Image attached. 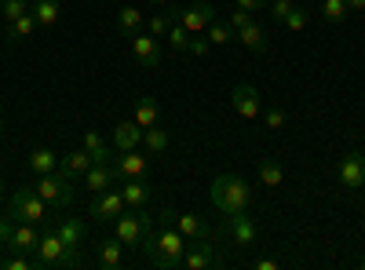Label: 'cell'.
Returning a JSON list of instances; mask_svg holds the SVG:
<instances>
[{"label": "cell", "instance_id": "obj_1", "mask_svg": "<svg viewBox=\"0 0 365 270\" xmlns=\"http://www.w3.org/2000/svg\"><path fill=\"white\" fill-rule=\"evenodd\" d=\"M139 249L146 252L150 263L161 266V270H179L182 266V256H187V237L175 230V212H172V208H161V227L150 230Z\"/></svg>", "mask_w": 365, "mask_h": 270}, {"label": "cell", "instance_id": "obj_2", "mask_svg": "<svg viewBox=\"0 0 365 270\" xmlns=\"http://www.w3.org/2000/svg\"><path fill=\"white\" fill-rule=\"evenodd\" d=\"M208 197H212V204H216L223 216L249 212L252 187H249L241 175H216V179H212V187H208Z\"/></svg>", "mask_w": 365, "mask_h": 270}, {"label": "cell", "instance_id": "obj_3", "mask_svg": "<svg viewBox=\"0 0 365 270\" xmlns=\"http://www.w3.org/2000/svg\"><path fill=\"white\" fill-rule=\"evenodd\" d=\"M8 212H11V219L15 223H44L48 219V201L37 194V187H19L15 194H11V201H8Z\"/></svg>", "mask_w": 365, "mask_h": 270}, {"label": "cell", "instance_id": "obj_4", "mask_svg": "<svg viewBox=\"0 0 365 270\" xmlns=\"http://www.w3.org/2000/svg\"><path fill=\"white\" fill-rule=\"evenodd\" d=\"M73 179L66 175V172H44V175H37V194L48 201V208L51 212H63V208H70L73 204Z\"/></svg>", "mask_w": 365, "mask_h": 270}, {"label": "cell", "instance_id": "obj_5", "mask_svg": "<svg viewBox=\"0 0 365 270\" xmlns=\"http://www.w3.org/2000/svg\"><path fill=\"white\" fill-rule=\"evenodd\" d=\"M150 230H154V216H150L146 208H132V216L120 212V216L113 219V234L125 242V249H139L143 237H146Z\"/></svg>", "mask_w": 365, "mask_h": 270}, {"label": "cell", "instance_id": "obj_6", "mask_svg": "<svg viewBox=\"0 0 365 270\" xmlns=\"http://www.w3.org/2000/svg\"><path fill=\"white\" fill-rule=\"evenodd\" d=\"M125 194L120 190H103V194H91V208H88V216L96 219V223H113L120 212H125Z\"/></svg>", "mask_w": 365, "mask_h": 270}, {"label": "cell", "instance_id": "obj_7", "mask_svg": "<svg viewBox=\"0 0 365 270\" xmlns=\"http://www.w3.org/2000/svg\"><path fill=\"white\" fill-rule=\"evenodd\" d=\"M132 55H135V63L143 66V70H158L161 66V44H158V37L154 33H139L132 37Z\"/></svg>", "mask_w": 365, "mask_h": 270}, {"label": "cell", "instance_id": "obj_8", "mask_svg": "<svg viewBox=\"0 0 365 270\" xmlns=\"http://www.w3.org/2000/svg\"><path fill=\"white\" fill-rule=\"evenodd\" d=\"M179 19H182V26H187L190 33H205V29L216 22V8H212L208 0H194V4L179 8Z\"/></svg>", "mask_w": 365, "mask_h": 270}, {"label": "cell", "instance_id": "obj_9", "mask_svg": "<svg viewBox=\"0 0 365 270\" xmlns=\"http://www.w3.org/2000/svg\"><path fill=\"white\" fill-rule=\"evenodd\" d=\"M230 106H234V113L241 117V121H256L259 117V92L252 84H237L230 92Z\"/></svg>", "mask_w": 365, "mask_h": 270}, {"label": "cell", "instance_id": "obj_10", "mask_svg": "<svg viewBox=\"0 0 365 270\" xmlns=\"http://www.w3.org/2000/svg\"><path fill=\"white\" fill-rule=\"evenodd\" d=\"M113 172H117L120 183H125V179H143L146 175V157L139 154V150H117Z\"/></svg>", "mask_w": 365, "mask_h": 270}, {"label": "cell", "instance_id": "obj_11", "mask_svg": "<svg viewBox=\"0 0 365 270\" xmlns=\"http://www.w3.org/2000/svg\"><path fill=\"white\" fill-rule=\"evenodd\" d=\"M340 183L347 190H361V183H365V154L361 150H351V154L340 161Z\"/></svg>", "mask_w": 365, "mask_h": 270}, {"label": "cell", "instance_id": "obj_12", "mask_svg": "<svg viewBox=\"0 0 365 270\" xmlns=\"http://www.w3.org/2000/svg\"><path fill=\"white\" fill-rule=\"evenodd\" d=\"M182 266H187V270H208V266H220V256L212 252V242H208V237H201V242L187 245Z\"/></svg>", "mask_w": 365, "mask_h": 270}, {"label": "cell", "instance_id": "obj_13", "mask_svg": "<svg viewBox=\"0 0 365 270\" xmlns=\"http://www.w3.org/2000/svg\"><path fill=\"white\" fill-rule=\"evenodd\" d=\"M11 252H26V256H34L37 245H41V234L34 223H15V230L8 234V242H4Z\"/></svg>", "mask_w": 365, "mask_h": 270}, {"label": "cell", "instance_id": "obj_14", "mask_svg": "<svg viewBox=\"0 0 365 270\" xmlns=\"http://www.w3.org/2000/svg\"><path fill=\"white\" fill-rule=\"evenodd\" d=\"M227 230H230V237L245 249V245H256V237H259V227H256V219L252 216H245V212H234V216H227Z\"/></svg>", "mask_w": 365, "mask_h": 270}, {"label": "cell", "instance_id": "obj_15", "mask_svg": "<svg viewBox=\"0 0 365 270\" xmlns=\"http://www.w3.org/2000/svg\"><path fill=\"white\" fill-rule=\"evenodd\" d=\"M81 183L91 190V194H103V190H110L113 183H117V172H113V161H106V165H91L88 172H84V179Z\"/></svg>", "mask_w": 365, "mask_h": 270}, {"label": "cell", "instance_id": "obj_16", "mask_svg": "<svg viewBox=\"0 0 365 270\" xmlns=\"http://www.w3.org/2000/svg\"><path fill=\"white\" fill-rule=\"evenodd\" d=\"M96 252H99V266L103 270H117L120 263H125V242L113 234V237H103V242L96 245Z\"/></svg>", "mask_w": 365, "mask_h": 270}, {"label": "cell", "instance_id": "obj_17", "mask_svg": "<svg viewBox=\"0 0 365 270\" xmlns=\"http://www.w3.org/2000/svg\"><path fill=\"white\" fill-rule=\"evenodd\" d=\"M91 165H96V161H91V154H88L84 146H81V150H70L66 157H58V172H66L70 179H84V172H88Z\"/></svg>", "mask_w": 365, "mask_h": 270}, {"label": "cell", "instance_id": "obj_18", "mask_svg": "<svg viewBox=\"0 0 365 270\" xmlns=\"http://www.w3.org/2000/svg\"><path fill=\"white\" fill-rule=\"evenodd\" d=\"M143 132H146V128H139L135 117H132V121H120V125L113 128V146H117V150H135V146L143 142Z\"/></svg>", "mask_w": 365, "mask_h": 270}, {"label": "cell", "instance_id": "obj_19", "mask_svg": "<svg viewBox=\"0 0 365 270\" xmlns=\"http://www.w3.org/2000/svg\"><path fill=\"white\" fill-rule=\"evenodd\" d=\"M234 37H237L241 44H245L249 51H256V55H263V51L270 48V44H267V33H263V26H259L256 19H252L249 26H241V29H234Z\"/></svg>", "mask_w": 365, "mask_h": 270}, {"label": "cell", "instance_id": "obj_20", "mask_svg": "<svg viewBox=\"0 0 365 270\" xmlns=\"http://www.w3.org/2000/svg\"><path fill=\"white\" fill-rule=\"evenodd\" d=\"M55 230H58V237L66 242V249H81L84 234H88V223H84V219H73V216H66L63 223H55Z\"/></svg>", "mask_w": 365, "mask_h": 270}, {"label": "cell", "instance_id": "obj_21", "mask_svg": "<svg viewBox=\"0 0 365 270\" xmlns=\"http://www.w3.org/2000/svg\"><path fill=\"white\" fill-rule=\"evenodd\" d=\"M120 194H125V204H128V208H146V201H150V183H146V175H143V179H125Z\"/></svg>", "mask_w": 365, "mask_h": 270}, {"label": "cell", "instance_id": "obj_22", "mask_svg": "<svg viewBox=\"0 0 365 270\" xmlns=\"http://www.w3.org/2000/svg\"><path fill=\"white\" fill-rule=\"evenodd\" d=\"M175 230L187 237V242H201V237H208V227H205V219L201 216H194V212H182V216H175Z\"/></svg>", "mask_w": 365, "mask_h": 270}, {"label": "cell", "instance_id": "obj_23", "mask_svg": "<svg viewBox=\"0 0 365 270\" xmlns=\"http://www.w3.org/2000/svg\"><path fill=\"white\" fill-rule=\"evenodd\" d=\"M139 29H143V11L139 8H120L117 11V33L125 37V41H132Z\"/></svg>", "mask_w": 365, "mask_h": 270}, {"label": "cell", "instance_id": "obj_24", "mask_svg": "<svg viewBox=\"0 0 365 270\" xmlns=\"http://www.w3.org/2000/svg\"><path fill=\"white\" fill-rule=\"evenodd\" d=\"M34 15H37V26L51 29L63 15V0H34Z\"/></svg>", "mask_w": 365, "mask_h": 270}, {"label": "cell", "instance_id": "obj_25", "mask_svg": "<svg viewBox=\"0 0 365 270\" xmlns=\"http://www.w3.org/2000/svg\"><path fill=\"white\" fill-rule=\"evenodd\" d=\"M135 121H139V128H154V125L161 121V106H158V99L143 95V99L135 103Z\"/></svg>", "mask_w": 365, "mask_h": 270}, {"label": "cell", "instance_id": "obj_26", "mask_svg": "<svg viewBox=\"0 0 365 270\" xmlns=\"http://www.w3.org/2000/svg\"><path fill=\"white\" fill-rule=\"evenodd\" d=\"M37 29V15H34V8H29L26 15H19L15 22H8V41L11 44H19V41H26L29 33Z\"/></svg>", "mask_w": 365, "mask_h": 270}, {"label": "cell", "instance_id": "obj_27", "mask_svg": "<svg viewBox=\"0 0 365 270\" xmlns=\"http://www.w3.org/2000/svg\"><path fill=\"white\" fill-rule=\"evenodd\" d=\"M143 146H146V154H150V157H161L165 150H168V132H165L161 125L146 128V132H143Z\"/></svg>", "mask_w": 365, "mask_h": 270}, {"label": "cell", "instance_id": "obj_28", "mask_svg": "<svg viewBox=\"0 0 365 270\" xmlns=\"http://www.w3.org/2000/svg\"><path fill=\"white\" fill-rule=\"evenodd\" d=\"M256 175H259V187H270V190L285 183V168H282L278 161H259Z\"/></svg>", "mask_w": 365, "mask_h": 270}, {"label": "cell", "instance_id": "obj_29", "mask_svg": "<svg viewBox=\"0 0 365 270\" xmlns=\"http://www.w3.org/2000/svg\"><path fill=\"white\" fill-rule=\"evenodd\" d=\"M84 150L91 154V161H96V165H106V161H113L110 146H106V142H103L96 132H88V135H84Z\"/></svg>", "mask_w": 365, "mask_h": 270}, {"label": "cell", "instance_id": "obj_30", "mask_svg": "<svg viewBox=\"0 0 365 270\" xmlns=\"http://www.w3.org/2000/svg\"><path fill=\"white\" fill-rule=\"evenodd\" d=\"M190 37H194V33L182 26V19H175V22L168 26V37H165V41L172 44V51H187V48H190Z\"/></svg>", "mask_w": 365, "mask_h": 270}, {"label": "cell", "instance_id": "obj_31", "mask_svg": "<svg viewBox=\"0 0 365 270\" xmlns=\"http://www.w3.org/2000/svg\"><path fill=\"white\" fill-rule=\"evenodd\" d=\"M29 168H34L37 175H44V172H55L58 168V157L51 154V150H34V154H29Z\"/></svg>", "mask_w": 365, "mask_h": 270}, {"label": "cell", "instance_id": "obj_32", "mask_svg": "<svg viewBox=\"0 0 365 270\" xmlns=\"http://www.w3.org/2000/svg\"><path fill=\"white\" fill-rule=\"evenodd\" d=\"M351 11H347V4L344 0H322V19L325 22H344Z\"/></svg>", "mask_w": 365, "mask_h": 270}, {"label": "cell", "instance_id": "obj_33", "mask_svg": "<svg viewBox=\"0 0 365 270\" xmlns=\"http://www.w3.org/2000/svg\"><path fill=\"white\" fill-rule=\"evenodd\" d=\"M29 8H34L29 0H0V15H4L8 22H15V19H19V15H26Z\"/></svg>", "mask_w": 365, "mask_h": 270}, {"label": "cell", "instance_id": "obj_34", "mask_svg": "<svg viewBox=\"0 0 365 270\" xmlns=\"http://www.w3.org/2000/svg\"><path fill=\"white\" fill-rule=\"evenodd\" d=\"M205 33H208V41H212V44H230V41H234V29H230V26H223V22H212V26L205 29Z\"/></svg>", "mask_w": 365, "mask_h": 270}, {"label": "cell", "instance_id": "obj_35", "mask_svg": "<svg viewBox=\"0 0 365 270\" xmlns=\"http://www.w3.org/2000/svg\"><path fill=\"white\" fill-rule=\"evenodd\" d=\"M29 266H34V256H4V259H0V270H29Z\"/></svg>", "mask_w": 365, "mask_h": 270}, {"label": "cell", "instance_id": "obj_36", "mask_svg": "<svg viewBox=\"0 0 365 270\" xmlns=\"http://www.w3.org/2000/svg\"><path fill=\"white\" fill-rule=\"evenodd\" d=\"M292 8H296V0H270V19L274 22H285Z\"/></svg>", "mask_w": 365, "mask_h": 270}, {"label": "cell", "instance_id": "obj_37", "mask_svg": "<svg viewBox=\"0 0 365 270\" xmlns=\"http://www.w3.org/2000/svg\"><path fill=\"white\" fill-rule=\"evenodd\" d=\"M263 125H267L270 132H278V128H285V110H278V106H270V110L263 113Z\"/></svg>", "mask_w": 365, "mask_h": 270}, {"label": "cell", "instance_id": "obj_38", "mask_svg": "<svg viewBox=\"0 0 365 270\" xmlns=\"http://www.w3.org/2000/svg\"><path fill=\"white\" fill-rule=\"evenodd\" d=\"M282 26H285V29H303V26H307V11H303V8H292L289 19H285Z\"/></svg>", "mask_w": 365, "mask_h": 270}, {"label": "cell", "instance_id": "obj_39", "mask_svg": "<svg viewBox=\"0 0 365 270\" xmlns=\"http://www.w3.org/2000/svg\"><path fill=\"white\" fill-rule=\"evenodd\" d=\"M234 4H237L241 11H252V15H256V11H267V8H270V0H234Z\"/></svg>", "mask_w": 365, "mask_h": 270}, {"label": "cell", "instance_id": "obj_40", "mask_svg": "<svg viewBox=\"0 0 365 270\" xmlns=\"http://www.w3.org/2000/svg\"><path fill=\"white\" fill-rule=\"evenodd\" d=\"M249 22H252V11L234 8V15H230V29H241V26H249Z\"/></svg>", "mask_w": 365, "mask_h": 270}, {"label": "cell", "instance_id": "obj_41", "mask_svg": "<svg viewBox=\"0 0 365 270\" xmlns=\"http://www.w3.org/2000/svg\"><path fill=\"white\" fill-rule=\"evenodd\" d=\"M208 48H212V41H201V37L194 33V37H190V48H187V51H194V55H208Z\"/></svg>", "mask_w": 365, "mask_h": 270}, {"label": "cell", "instance_id": "obj_42", "mask_svg": "<svg viewBox=\"0 0 365 270\" xmlns=\"http://www.w3.org/2000/svg\"><path fill=\"white\" fill-rule=\"evenodd\" d=\"M15 230V219H0V245L8 242V234Z\"/></svg>", "mask_w": 365, "mask_h": 270}, {"label": "cell", "instance_id": "obj_43", "mask_svg": "<svg viewBox=\"0 0 365 270\" xmlns=\"http://www.w3.org/2000/svg\"><path fill=\"white\" fill-rule=\"evenodd\" d=\"M256 270H278V259L263 256V259H256Z\"/></svg>", "mask_w": 365, "mask_h": 270}, {"label": "cell", "instance_id": "obj_44", "mask_svg": "<svg viewBox=\"0 0 365 270\" xmlns=\"http://www.w3.org/2000/svg\"><path fill=\"white\" fill-rule=\"evenodd\" d=\"M347 11H365V0H344Z\"/></svg>", "mask_w": 365, "mask_h": 270}, {"label": "cell", "instance_id": "obj_45", "mask_svg": "<svg viewBox=\"0 0 365 270\" xmlns=\"http://www.w3.org/2000/svg\"><path fill=\"white\" fill-rule=\"evenodd\" d=\"M150 4H154V8H168V0H150Z\"/></svg>", "mask_w": 365, "mask_h": 270}, {"label": "cell", "instance_id": "obj_46", "mask_svg": "<svg viewBox=\"0 0 365 270\" xmlns=\"http://www.w3.org/2000/svg\"><path fill=\"white\" fill-rule=\"evenodd\" d=\"M0 204H4V175H0Z\"/></svg>", "mask_w": 365, "mask_h": 270}, {"label": "cell", "instance_id": "obj_47", "mask_svg": "<svg viewBox=\"0 0 365 270\" xmlns=\"http://www.w3.org/2000/svg\"><path fill=\"white\" fill-rule=\"evenodd\" d=\"M0 132H4V117H0Z\"/></svg>", "mask_w": 365, "mask_h": 270}, {"label": "cell", "instance_id": "obj_48", "mask_svg": "<svg viewBox=\"0 0 365 270\" xmlns=\"http://www.w3.org/2000/svg\"><path fill=\"white\" fill-rule=\"evenodd\" d=\"M358 266H361V270H365V259H358Z\"/></svg>", "mask_w": 365, "mask_h": 270}, {"label": "cell", "instance_id": "obj_49", "mask_svg": "<svg viewBox=\"0 0 365 270\" xmlns=\"http://www.w3.org/2000/svg\"><path fill=\"white\" fill-rule=\"evenodd\" d=\"M361 190H365V183H361Z\"/></svg>", "mask_w": 365, "mask_h": 270}]
</instances>
